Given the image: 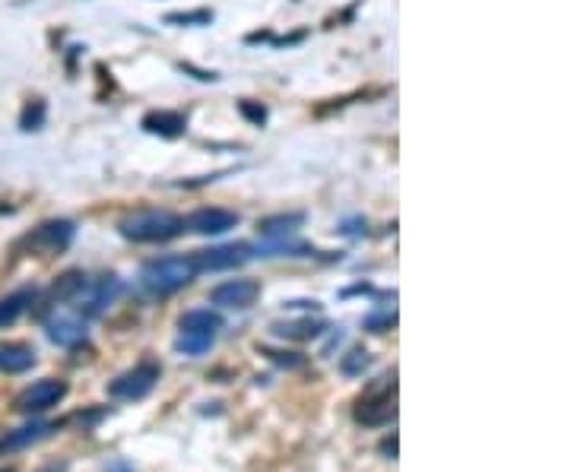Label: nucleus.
I'll list each match as a JSON object with an SVG mask.
<instances>
[{"mask_svg":"<svg viewBox=\"0 0 571 472\" xmlns=\"http://www.w3.org/2000/svg\"><path fill=\"white\" fill-rule=\"evenodd\" d=\"M124 292V282L118 280V276H102V280H86V286L80 289V295H76L74 301H67V305H74L76 311L83 317H99L102 311H108V305H114V299Z\"/></svg>","mask_w":571,"mask_h":472,"instance_id":"obj_7","label":"nucleus"},{"mask_svg":"<svg viewBox=\"0 0 571 472\" xmlns=\"http://www.w3.org/2000/svg\"><path fill=\"white\" fill-rule=\"evenodd\" d=\"M121 235L137 244H162L184 231V219L169 210H137L121 219Z\"/></svg>","mask_w":571,"mask_h":472,"instance_id":"obj_1","label":"nucleus"},{"mask_svg":"<svg viewBox=\"0 0 571 472\" xmlns=\"http://www.w3.org/2000/svg\"><path fill=\"white\" fill-rule=\"evenodd\" d=\"M54 431H57L54 422H29V425H23V428H16V431H6V435L0 438V457L16 454V450H23V447H32V444L51 438Z\"/></svg>","mask_w":571,"mask_h":472,"instance_id":"obj_12","label":"nucleus"},{"mask_svg":"<svg viewBox=\"0 0 571 472\" xmlns=\"http://www.w3.org/2000/svg\"><path fill=\"white\" fill-rule=\"evenodd\" d=\"M86 286V273L83 270H70L61 280L51 286V305H64V301H74L80 295V289Z\"/></svg>","mask_w":571,"mask_h":472,"instance_id":"obj_18","label":"nucleus"},{"mask_svg":"<svg viewBox=\"0 0 571 472\" xmlns=\"http://www.w3.org/2000/svg\"><path fill=\"white\" fill-rule=\"evenodd\" d=\"M394 323H397V311H378L365 317V329H369V333H384V329H390Z\"/></svg>","mask_w":571,"mask_h":472,"instance_id":"obj_24","label":"nucleus"},{"mask_svg":"<svg viewBox=\"0 0 571 472\" xmlns=\"http://www.w3.org/2000/svg\"><path fill=\"white\" fill-rule=\"evenodd\" d=\"M340 368H343V374L356 378V374H362V371H369V368H371V355L365 352V349H352V352L346 355L343 361H340Z\"/></svg>","mask_w":571,"mask_h":472,"instance_id":"obj_22","label":"nucleus"},{"mask_svg":"<svg viewBox=\"0 0 571 472\" xmlns=\"http://www.w3.org/2000/svg\"><path fill=\"white\" fill-rule=\"evenodd\" d=\"M254 257V248L245 241L239 244H220V248H207V251H197L191 261H194L197 273H220V270H235V267H245L248 261Z\"/></svg>","mask_w":571,"mask_h":472,"instance_id":"obj_8","label":"nucleus"},{"mask_svg":"<svg viewBox=\"0 0 571 472\" xmlns=\"http://www.w3.org/2000/svg\"><path fill=\"white\" fill-rule=\"evenodd\" d=\"M74 235H76V225L70 222V219H54V222L38 225L32 235H25L23 244H29V251H35V254L51 257V254H64V251L74 244Z\"/></svg>","mask_w":571,"mask_h":472,"instance_id":"obj_9","label":"nucleus"},{"mask_svg":"<svg viewBox=\"0 0 571 472\" xmlns=\"http://www.w3.org/2000/svg\"><path fill=\"white\" fill-rule=\"evenodd\" d=\"M197 267L191 257H159L140 270V286L150 295H175L178 289L191 286Z\"/></svg>","mask_w":571,"mask_h":472,"instance_id":"obj_2","label":"nucleus"},{"mask_svg":"<svg viewBox=\"0 0 571 472\" xmlns=\"http://www.w3.org/2000/svg\"><path fill=\"white\" fill-rule=\"evenodd\" d=\"M261 295V282L254 280H229L222 282V286H216L213 292H210V301L220 308H235V311H245V308H251L254 301H258Z\"/></svg>","mask_w":571,"mask_h":472,"instance_id":"obj_11","label":"nucleus"},{"mask_svg":"<svg viewBox=\"0 0 571 472\" xmlns=\"http://www.w3.org/2000/svg\"><path fill=\"white\" fill-rule=\"evenodd\" d=\"M67 393H70L67 380L42 378V380H35L32 387H25V390L16 397V412H23V416H42V412L61 406L64 399H67Z\"/></svg>","mask_w":571,"mask_h":472,"instance_id":"obj_5","label":"nucleus"},{"mask_svg":"<svg viewBox=\"0 0 571 472\" xmlns=\"http://www.w3.org/2000/svg\"><path fill=\"white\" fill-rule=\"evenodd\" d=\"M44 114H48V108H44L42 99L29 102V105L23 108V118H19V127L23 131H38V127L44 124Z\"/></svg>","mask_w":571,"mask_h":472,"instance_id":"obj_21","label":"nucleus"},{"mask_svg":"<svg viewBox=\"0 0 571 472\" xmlns=\"http://www.w3.org/2000/svg\"><path fill=\"white\" fill-rule=\"evenodd\" d=\"M210 19H213L210 10H194V13H169L165 23L169 25H210Z\"/></svg>","mask_w":571,"mask_h":472,"instance_id":"obj_23","label":"nucleus"},{"mask_svg":"<svg viewBox=\"0 0 571 472\" xmlns=\"http://www.w3.org/2000/svg\"><path fill=\"white\" fill-rule=\"evenodd\" d=\"M143 131L159 133V137H182L188 131V118L178 112H150L143 118Z\"/></svg>","mask_w":571,"mask_h":472,"instance_id":"obj_15","label":"nucleus"},{"mask_svg":"<svg viewBox=\"0 0 571 472\" xmlns=\"http://www.w3.org/2000/svg\"><path fill=\"white\" fill-rule=\"evenodd\" d=\"M35 361V349L29 342H0V371L4 374H23Z\"/></svg>","mask_w":571,"mask_h":472,"instance_id":"obj_13","label":"nucleus"},{"mask_svg":"<svg viewBox=\"0 0 571 472\" xmlns=\"http://www.w3.org/2000/svg\"><path fill=\"white\" fill-rule=\"evenodd\" d=\"M305 225V212H277V216H267L258 222V231L264 238H286L292 235L295 229H301Z\"/></svg>","mask_w":571,"mask_h":472,"instance_id":"obj_17","label":"nucleus"},{"mask_svg":"<svg viewBox=\"0 0 571 472\" xmlns=\"http://www.w3.org/2000/svg\"><path fill=\"white\" fill-rule=\"evenodd\" d=\"M213 342H216V336L213 333H188V329H182L178 333V339H175V349L182 355H203V352H210L213 349Z\"/></svg>","mask_w":571,"mask_h":472,"instance_id":"obj_20","label":"nucleus"},{"mask_svg":"<svg viewBox=\"0 0 571 472\" xmlns=\"http://www.w3.org/2000/svg\"><path fill=\"white\" fill-rule=\"evenodd\" d=\"M264 355H271L273 361H280V365H286V368H301L305 365V359H301L299 352H283V349H261Z\"/></svg>","mask_w":571,"mask_h":472,"instance_id":"obj_26","label":"nucleus"},{"mask_svg":"<svg viewBox=\"0 0 571 472\" xmlns=\"http://www.w3.org/2000/svg\"><path fill=\"white\" fill-rule=\"evenodd\" d=\"M35 299H38V289H32V286L16 289V292L4 295V299H0V329L13 327L19 317L29 311L32 305H35Z\"/></svg>","mask_w":571,"mask_h":472,"instance_id":"obj_14","label":"nucleus"},{"mask_svg":"<svg viewBox=\"0 0 571 472\" xmlns=\"http://www.w3.org/2000/svg\"><path fill=\"white\" fill-rule=\"evenodd\" d=\"M44 333H48V339L54 342V346L74 349V346H80V342H86V336H89L86 317L64 301V305H54V311L48 314V320H44Z\"/></svg>","mask_w":571,"mask_h":472,"instance_id":"obj_6","label":"nucleus"},{"mask_svg":"<svg viewBox=\"0 0 571 472\" xmlns=\"http://www.w3.org/2000/svg\"><path fill=\"white\" fill-rule=\"evenodd\" d=\"M159 378H162V365L156 359H143L140 365H133L131 371L118 374L108 384V397L121 399V403H140L156 390Z\"/></svg>","mask_w":571,"mask_h":472,"instance_id":"obj_4","label":"nucleus"},{"mask_svg":"<svg viewBox=\"0 0 571 472\" xmlns=\"http://www.w3.org/2000/svg\"><path fill=\"white\" fill-rule=\"evenodd\" d=\"M226 327L220 311H210V308H194V311H184L178 320V329H188V333H220Z\"/></svg>","mask_w":571,"mask_h":472,"instance_id":"obj_16","label":"nucleus"},{"mask_svg":"<svg viewBox=\"0 0 571 472\" xmlns=\"http://www.w3.org/2000/svg\"><path fill=\"white\" fill-rule=\"evenodd\" d=\"M381 454L388 457V460H397V435L384 438V441H381Z\"/></svg>","mask_w":571,"mask_h":472,"instance_id":"obj_27","label":"nucleus"},{"mask_svg":"<svg viewBox=\"0 0 571 472\" xmlns=\"http://www.w3.org/2000/svg\"><path fill=\"white\" fill-rule=\"evenodd\" d=\"M352 418L365 428H388L397 418V384L394 378H384L378 387L365 390L362 397L356 399V409H352Z\"/></svg>","mask_w":571,"mask_h":472,"instance_id":"obj_3","label":"nucleus"},{"mask_svg":"<svg viewBox=\"0 0 571 472\" xmlns=\"http://www.w3.org/2000/svg\"><path fill=\"white\" fill-rule=\"evenodd\" d=\"M241 219L232 210H220V206H201L184 219V229L194 231V235H222V231L235 229Z\"/></svg>","mask_w":571,"mask_h":472,"instance_id":"obj_10","label":"nucleus"},{"mask_svg":"<svg viewBox=\"0 0 571 472\" xmlns=\"http://www.w3.org/2000/svg\"><path fill=\"white\" fill-rule=\"evenodd\" d=\"M239 112H241V118H248L251 124H258V127H264L267 124V108L264 105H258V102H239Z\"/></svg>","mask_w":571,"mask_h":472,"instance_id":"obj_25","label":"nucleus"},{"mask_svg":"<svg viewBox=\"0 0 571 472\" xmlns=\"http://www.w3.org/2000/svg\"><path fill=\"white\" fill-rule=\"evenodd\" d=\"M277 336H286V339H314L327 329L324 320H311V317H301V320L292 323H277Z\"/></svg>","mask_w":571,"mask_h":472,"instance_id":"obj_19","label":"nucleus"}]
</instances>
